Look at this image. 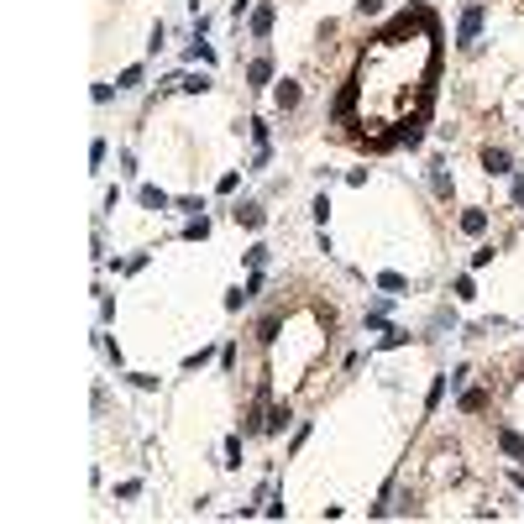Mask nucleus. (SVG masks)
Segmentation results:
<instances>
[{"label":"nucleus","instance_id":"aec40b11","mask_svg":"<svg viewBox=\"0 0 524 524\" xmlns=\"http://www.w3.org/2000/svg\"><path fill=\"white\" fill-rule=\"evenodd\" d=\"M451 294H456V299H472L477 289H472V278H456V284H451Z\"/></svg>","mask_w":524,"mask_h":524},{"label":"nucleus","instance_id":"423d86ee","mask_svg":"<svg viewBox=\"0 0 524 524\" xmlns=\"http://www.w3.org/2000/svg\"><path fill=\"white\" fill-rule=\"evenodd\" d=\"M462 231L467 236H482V231H488V210H462Z\"/></svg>","mask_w":524,"mask_h":524},{"label":"nucleus","instance_id":"20e7f679","mask_svg":"<svg viewBox=\"0 0 524 524\" xmlns=\"http://www.w3.org/2000/svg\"><path fill=\"white\" fill-rule=\"evenodd\" d=\"M231 215H236V225H247V231H257V225L267 221V215H262V205H236Z\"/></svg>","mask_w":524,"mask_h":524},{"label":"nucleus","instance_id":"6e6552de","mask_svg":"<svg viewBox=\"0 0 524 524\" xmlns=\"http://www.w3.org/2000/svg\"><path fill=\"white\" fill-rule=\"evenodd\" d=\"M137 199H142L147 210H168V194L157 189V184H142V194H137Z\"/></svg>","mask_w":524,"mask_h":524},{"label":"nucleus","instance_id":"0eeeda50","mask_svg":"<svg viewBox=\"0 0 524 524\" xmlns=\"http://www.w3.org/2000/svg\"><path fill=\"white\" fill-rule=\"evenodd\" d=\"M273 100H278V111H294V105H299V84H294V79H284V84L273 89Z\"/></svg>","mask_w":524,"mask_h":524},{"label":"nucleus","instance_id":"2eb2a0df","mask_svg":"<svg viewBox=\"0 0 524 524\" xmlns=\"http://www.w3.org/2000/svg\"><path fill=\"white\" fill-rule=\"evenodd\" d=\"M278 320H284V315H267L262 325H257V341H262V346H267V341H273V335H278Z\"/></svg>","mask_w":524,"mask_h":524},{"label":"nucleus","instance_id":"39448f33","mask_svg":"<svg viewBox=\"0 0 524 524\" xmlns=\"http://www.w3.org/2000/svg\"><path fill=\"white\" fill-rule=\"evenodd\" d=\"M267 32H273V6H257V11H252V37L262 43Z\"/></svg>","mask_w":524,"mask_h":524},{"label":"nucleus","instance_id":"f257e3e1","mask_svg":"<svg viewBox=\"0 0 524 524\" xmlns=\"http://www.w3.org/2000/svg\"><path fill=\"white\" fill-rule=\"evenodd\" d=\"M482 16H488V11H482V6H467V11H462V21H456V48H477Z\"/></svg>","mask_w":524,"mask_h":524},{"label":"nucleus","instance_id":"f8f14e48","mask_svg":"<svg viewBox=\"0 0 524 524\" xmlns=\"http://www.w3.org/2000/svg\"><path fill=\"white\" fill-rule=\"evenodd\" d=\"M184 236H189V241H205V236H210V221H205V215H194V221L184 225Z\"/></svg>","mask_w":524,"mask_h":524},{"label":"nucleus","instance_id":"6ab92c4d","mask_svg":"<svg viewBox=\"0 0 524 524\" xmlns=\"http://www.w3.org/2000/svg\"><path fill=\"white\" fill-rule=\"evenodd\" d=\"M137 84H142V69H126V74L116 79V89H137Z\"/></svg>","mask_w":524,"mask_h":524},{"label":"nucleus","instance_id":"4be33fe9","mask_svg":"<svg viewBox=\"0 0 524 524\" xmlns=\"http://www.w3.org/2000/svg\"><path fill=\"white\" fill-rule=\"evenodd\" d=\"M383 11V0H357V16H378Z\"/></svg>","mask_w":524,"mask_h":524},{"label":"nucleus","instance_id":"ddd939ff","mask_svg":"<svg viewBox=\"0 0 524 524\" xmlns=\"http://www.w3.org/2000/svg\"><path fill=\"white\" fill-rule=\"evenodd\" d=\"M482 404H488V394H482V388H472V394H462V409H467V414H477Z\"/></svg>","mask_w":524,"mask_h":524},{"label":"nucleus","instance_id":"4468645a","mask_svg":"<svg viewBox=\"0 0 524 524\" xmlns=\"http://www.w3.org/2000/svg\"><path fill=\"white\" fill-rule=\"evenodd\" d=\"M289 420H294V414H289V404H278L273 414H267V425H262V430H284Z\"/></svg>","mask_w":524,"mask_h":524},{"label":"nucleus","instance_id":"5701e85b","mask_svg":"<svg viewBox=\"0 0 524 524\" xmlns=\"http://www.w3.org/2000/svg\"><path fill=\"white\" fill-rule=\"evenodd\" d=\"M514 205H524V179H514Z\"/></svg>","mask_w":524,"mask_h":524},{"label":"nucleus","instance_id":"9d476101","mask_svg":"<svg viewBox=\"0 0 524 524\" xmlns=\"http://www.w3.org/2000/svg\"><path fill=\"white\" fill-rule=\"evenodd\" d=\"M498 446L514 456V462H524V435H514V430H498Z\"/></svg>","mask_w":524,"mask_h":524},{"label":"nucleus","instance_id":"dca6fc26","mask_svg":"<svg viewBox=\"0 0 524 524\" xmlns=\"http://www.w3.org/2000/svg\"><path fill=\"white\" fill-rule=\"evenodd\" d=\"M378 284H383L388 294H398V289H409V284H404V273H378Z\"/></svg>","mask_w":524,"mask_h":524},{"label":"nucleus","instance_id":"9b49d317","mask_svg":"<svg viewBox=\"0 0 524 524\" xmlns=\"http://www.w3.org/2000/svg\"><path fill=\"white\" fill-rule=\"evenodd\" d=\"M179 89H189V95H205V89H210V74H184V79H179Z\"/></svg>","mask_w":524,"mask_h":524},{"label":"nucleus","instance_id":"a211bd4d","mask_svg":"<svg viewBox=\"0 0 524 524\" xmlns=\"http://www.w3.org/2000/svg\"><path fill=\"white\" fill-rule=\"evenodd\" d=\"M189 58H194V63H215V52H210V43H199V37H194V48H189Z\"/></svg>","mask_w":524,"mask_h":524},{"label":"nucleus","instance_id":"f3484780","mask_svg":"<svg viewBox=\"0 0 524 524\" xmlns=\"http://www.w3.org/2000/svg\"><path fill=\"white\" fill-rule=\"evenodd\" d=\"M225 467H241V435L225 440Z\"/></svg>","mask_w":524,"mask_h":524},{"label":"nucleus","instance_id":"412c9836","mask_svg":"<svg viewBox=\"0 0 524 524\" xmlns=\"http://www.w3.org/2000/svg\"><path fill=\"white\" fill-rule=\"evenodd\" d=\"M205 362H210V346H199V352H194V357H184V367H189V372H194V367H205Z\"/></svg>","mask_w":524,"mask_h":524},{"label":"nucleus","instance_id":"1a4fd4ad","mask_svg":"<svg viewBox=\"0 0 524 524\" xmlns=\"http://www.w3.org/2000/svg\"><path fill=\"white\" fill-rule=\"evenodd\" d=\"M267 79H273V63H267V58H257V63L247 69V84H252V89H262Z\"/></svg>","mask_w":524,"mask_h":524},{"label":"nucleus","instance_id":"7ed1b4c3","mask_svg":"<svg viewBox=\"0 0 524 524\" xmlns=\"http://www.w3.org/2000/svg\"><path fill=\"white\" fill-rule=\"evenodd\" d=\"M357 95H362V84H357V79H352V84L341 89V100L330 105V121H346V116H352V105H357Z\"/></svg>","mask_w":524,"mask_h":524},{"label":"nucleus","instance_id":"f03ea898","mask_svg":"<svg viewBox=\"0 0 524 524\" xmlns=\"http://www.w3.org/2000/svg\"><path fill=\"white\" fill-rule=\"evenodd\" d=\"M482 168H488L493 179H503V173H514V157H508V147H482Z\"/></svg>","mask_w":524,"mask_h":524}]
</instances>
